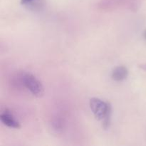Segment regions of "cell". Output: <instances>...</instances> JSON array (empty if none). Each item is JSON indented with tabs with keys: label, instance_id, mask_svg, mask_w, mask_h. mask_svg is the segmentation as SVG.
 <instances>
[{
	"label": "cell",
	"instance_id": "obj_6",
	"mask_svg": "<svg viewBox=\"0 0 146 146\" xmlns=\"http://www.w3.org/2000/svg\"><path fill=\"white\" fill-rule=\"evenodd\" d=\"M143 38H145V39L146 40V29L143 32Z\"/></svg>",
	"mask_w": 146,
	"mask_h": 146
},
{
	"label": "cell",
	"instance_id": "obj_5",
	"mask_svg": "<svg viewBox=\"0 0 146 146\" xmlns=\"http://www.w3.org/2000/svg\"><path fill=\"white\" fill-rule=\"evenodd\" d=\"M33 0H21V3L22 4H27L32 1Z\"/></svg>",
	"mask_w": 146,
	"mask_h": 146
},
{
	"label": "cell",
	"instance_id": "obj_3",
	"mask_svg": "<svg viewBox=\"0 0 146 146\" xmlns=\"http://www.w3.org/2000/svg\"><path fill=\"white\" fill-rule=\"evenodd\" d=\"M0 120L4 123V125L9 127V128H17V129L21 128L19 122L14 118L12 113H11L8 110H6L5 111L1 113L0 115Z\"/></svg>",
	"mask_w": 146,
	"mask_h": 146
},
{
	"label": "cell",
	"instance_id": "obj_1",
	"mask_svg": "<svg viewBox=\"0 0 146 146\" xmlns=\"http://www.w3.org/2000/svg\"><path fill=\"white\" fill-rule=\"evenodd\" d=\"M21 82L23 85L36 97L43 96L44 89L42 84L33 74L25 73L21 76Z\"/></svg>",
	"mask_w": 146,
	"mask_h": 146
},
{
	"label": "cell",
	"instance_id": "obj_4",
	"mask_svg": "<svg viewBox=\"0 0 146 146\" xmlns=\"http://www.w3.org/2000/svg\"><path fill=\"white\" fill-rule=\"evenodd\" d=\"M128 75V71L126 67L120 66L113 69L111 74V78L115 81H121L125 80Z\"/></svg>",
	"mask_w": 146,
	"mask_h": 146
},
{
	"label": "cell",
	"instance_id": "obj_2",
	"mask_svg": "<svg viewBox=\"0 0 146 146\" xmlns=\"http://www.w3.org/2000/svg\"><path fill=\"white\" fill-rule=\"evenodd\" d=\"M89 105L94 116L98 121H102L106 115L112 111V106L109 102H105L98 98H91Z\"/></svg>",
	"mask_w": 146,
	"mask_h": 146
}]
</instances>
